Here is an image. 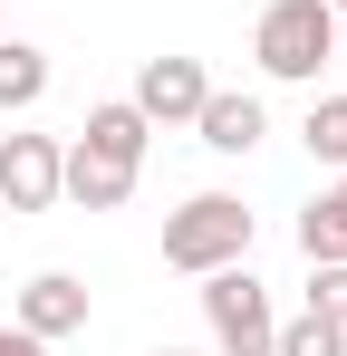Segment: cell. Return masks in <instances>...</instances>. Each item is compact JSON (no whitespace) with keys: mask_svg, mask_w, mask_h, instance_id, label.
<instances>
[{"mask_svg":"<svg viewBox=\"0 0 347 356\" xmlns=\"http://www.w3.org/2000/svg\"><path fill=\"white\" fill-rule=\"evenodd\" d=\"M58 202V135H0V212Z\"/></svg>","mask_w":347,"mask_h":356,"instance_id":"cell-5","label":"cell"},{"mask_svg":"<svg viewBox=\"0 0 347 356\" xmlns=\"http://www.w3.org/2000/svg\"><path fill=\"white\" fill-rule=\"evenodd\" d=\"M203 97H213V77H203V58H183V49H164V58L135 67V116L145 125H193Z\"/></svg>","mask_w":347,"mask_h":356,"instance_id":"cell-4","label":"cell"},{"mask_svg":"<svg viewBox=\"0 0 347 356\" xmlns=\"http://www.w3.org/2000/svg\"><path fill=\"white\" fill-rule=\"evenodd\" d=\"M328 10H338V19H347V0H328Z\"/></svg>","mask_w":347,"mask_h":356,"instance_id":"cell-19","label":"cell"},{"mask_svg":"<svg viewBox=\"0 0 347 356\" xmlns=\"http://www.w3.org/2000/svg\"><path fill=\"white\" fill-rule=\"evenodd\" d=\"M77 145H97V154H116V164H145L155 125L135 116V97H107V106H87V125H77Z\"/></svg>","mask_w":347,"mask_h":356,"instance_id":"cell-9","label":"cell"},{"mask_svg":"<svg viewBox=\"0 0 347 356\" xmlns=\"http://www.w3.org/2000/svg\"><path fill=\"white\" fill-rule=\"evenodd\" d=\"M270 356H347V327H338V318H318V308H299V318H280Z\"/></svg>","mask_w":347,"mask_h":356,"instance_id":"cell-12","label":"cell"},{"mask_svg":"<svg viewBox=\"0 0 347 356\" xmlns=\"http://www.w3.org/2000/svg\"><path fill=\"white\" fill-rule=\"evenodd\" d=\"M309 308L347 327V260H309Z\"/></svg>","mask_w":347,"mask_h":356,"instance_id":"cell-14","label":"cell"},{"mask_svg":"<svg viewBox=\"0 0 347 356\" xmlns=\"http://www.w3.org/2000/svg\"><path fill=\"white\" fill-rule=\"evenodd\" d=\"M49 97V49H29V39H0V116H29Z\"/></svg>","mask_w":347,"mask_h":356,"instance_id":"cell-10","label":"cell"},{"mask_svg":"<svg viewBox=\"0 0 347 356\" xmlns=\"http://www.w3.org/2000/svg\"><path fill=\"white\" fill-rule=\"evenodd\" d=\"M338 67H347V39H338Z\"/></svg>","mask_w":347,"mask_h":356,"instance_id":"cell-20","label":"cell"},{"mask_svg":"<svg viewBox=\"0 0 347 356\" xmlns=\"http://www.w3.org/2000/svg\"><path fill=\"white\" fill-rule=\"evenodd\" d=\"M251 58L270 87H318V67L338 58V10L328 0H270L251 29Z\"/></svg>","mask_w":347,"mask_h":356,"instance_id":"cell-1","label":"cell"},{"mask_svg":"<svg viewBox=\"0 0 347 356\" xmlns=\"http://www.w3.org/2000/svg\"><path fill=\"white\" fill-rule=\"evenodd\" d=\"M145 164H116L97 145H58V202H77V212H116L125 193H135Z\"/></svg>","mask_w":347,"mask_h":356,"instance_id":"cell-7","label":"cell"},{"mask_svg":"<svg viewBox=\"0 0 347 356\" xmlns=\"http://www.w3.org/2000/svg\"><path fill=\"white\" fill-rule=\"evenodd\" d=\"M0 39H10V10H0Z\"/></svg>","mask_w":347,"mask_h":356,"instance_id":"cell-17","label":"cell"},{"mask_svg":"<svg viewBox=\"0 0 347 356\" xmlns=\"http://www.w3.org/2000/svg\"><path fill=\"white\" fill-rule=\"evenodd\" d=\"M299 250H309V260H347V174L299 212Z\"/></svg>","mask_w":347,"mask_h":356,"instance_id":"cell-11","label":"cell"},{"mask_svg":"<svg viewBox=\"0 0 347 356\" xmlns=\"http://www.w3.org/2000/svg\"><path fill=\"white\" fill-rule=\"evenodd\" d=\"M0 356H10V327H0Z\"/></svg>","mask_w":347,"mask_h":356,"instance_id":"cell-18","label":"cell"},{"mask_svg":"<svg viewBox=\"0 0 347 356\" xmlns=\"http://www.w3.org/2000/svg\"><path fill=\"white\" fill-rule=\"evenodd\" d=\"M0 222H10V212H0Z\"/></svg>","mask_w":347,"mask_h":356,"instance_id":"cell-21","label":"cell"},{"mask_svg":"<svg viewBox=\"0 0 347 356\" xmlns=\"http://www.w3.org/2000/svg\"><path fill=\"white\" fill-rule=\"evenodd\" d=\"M193 135H203L213 154H251V145L270 135V106H261L251 87H213V97H203V116H193Z\"/></svg>","mask_w":347,"mask_h":356,"instance_id":"cell-8","label":"cell"},{"mask_svg":"<svg viewBox=\"0 0 347 356\" xmlns=\"http://www.w3.org/2000/svg\"><path fill=\"white\" fill-rule=\"evenodd\" d=\"M251 202H231V193H193L183 212L164 222V270L183 280H203V270H231V260H251Z\"/></svg>","mask_w":347,"mask_h":356,"instance_id":"cell-2","label":"cell"},{"mask_svg":"<svg viewBox=\"0 0 347 356\" xmlns=\"http://www.w3.org/2000/svg\"><path fill=\"white\" fill-rule=\"evenodd\" d=\"M10 356H58L49 337H20V327H10Z\"/></svg>","mask_w":347,"mask_h":356,"instance_id":"cell-15","label":"cell"},{"mask_svg":"<svg viewBox=\"0 0 347 356\" xmlns=\"http://www.w3.org/2000/svg\"><path fill=\"white\" fill-rule=\"evenodd\" d=\"M10 327H20V337H77V327H87V280H77V270H39V280H29V289H20V308H10Z\"/></svg>","mask_w":347,"mask_h":356,"instance_id":"cell-6","label":"cell"},{"mask_svg":"<svg viewBox=\"0 0 347 356\" xmlns=\"http://www.w3.org/2000/svg\"><path fill=\"white\" fill-rule=\"evenodd\" d=\"M203 327H213V347H222V356H270V337H280V308H270V289L251 280V260L203 270Z\"/></svg>","mask_w":347,"mask_h":356,"instance_id":"cell-3","label":"cell"},{"mask_svg":"<svg viewBox=\"0 0 347 356\" xmlns=\"http://www.w3.org/2000/svg\"><path fill=\"white\" fill-rule=\"evenodd\" d=\"M155 356H193V347H155Z\"/></svg>","mask_w":347,"mask_h":356,"instance_id":"cell-16","label":"cell"},{"mask_svg":"<svg viewBox=\"0 0 347 356\" xmlns=\"http://www.w3.org/2000/svg\"><path fill=\"white\" fill-rule=\"evenodd\" d=\"M299 145H309L318 164H338V174H347V97H309V125H299Z\"/></svg>","mask_w":347,"mask_h":356,"instance_id":"cell-13","label":"cell"}]
</instances>
